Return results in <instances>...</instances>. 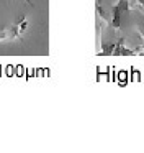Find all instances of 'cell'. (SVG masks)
<instances>
[{"label": "cell", "instance_id": "cell-1", "mask_svg": "<svg viewBox=\"0 0 144 153\" xmlns=\"http://www.w3.org/2000/svg\"><path fill=\"white\" fill-rule=\"evenodd\" d=\"M129 8H131L129 0H120V2L115 5V7H113V22H111L113 28H120V25H121V17H123V15L126 13Z\"/></svg>", "mask_w": 144, "mask_h": 153}, {"label": "cell", "instance_id": "cell-2", "mask_svg": "<svg viewBox=\"0 0 144 153\" xmlns=\"http://www.w3.org/2000/svg\"><path fill=\"white\" fill-rule=\"evenodd\" d=\"M123 41L124 40H120L116 45H115L113 54H116V56H134V54H137V50H128V48L123 45Z\"/></svg>", "mask_w": 144, "mask_h": 153}, {"label": "cell", "instance_id": "cell-3", "mask_svg": "<svg viewBox=\"0 0 144 153\" xmlns=\"http://www.w3.org/2000/svg\"><path fill=\"white\" fill-rule=\"evenodd\" d=\"M141 48H143V50H137V54H144V43H143V46H141Z\"/></svg>", "mask_w": 144, "mask_h": 153}]
</instances>
